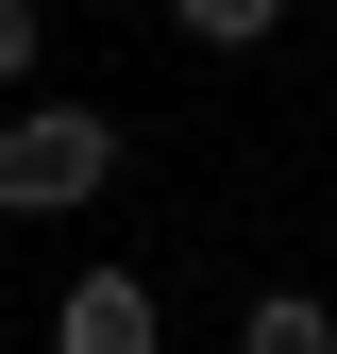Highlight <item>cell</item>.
<instances>
[{
  "label": "cell",
  "instance_id": "cell-1",
  "mask_svg": "<svg viewBox=\"0 0 337 354\" xmlns=\"http://www.w3.org/2000/svg\"><path fill=\"white\" fill-rule=\"evenodd\" d=\"M102 186H118L102 102H0V219H84Z\"/></svg>",
  "mask_w": 337,
  "mask_h": 354
},
{
  "label": "cell",
  "instance_id": "cell-2",
  "mask_svg": "<svg viewBox=\"0 0 337 354\" xmlns=\"http://www.w3.org/2000/svg\"><path fill=\"white\" fill-rule=\"evenodd\" d=\"M51 354H168V304H152V270H68L51 287Z\"/></svg>",
  "mask_w": 337,
  "mask_h": 354
},
{
  "label": "cell",
  "instance_id": "cell-3",
  "mask_svg": "<svg viewBox=\"0 0 337 354\" xmlns=\"http://www.w3.org/2000/svg\"><path fill=\"white\" fill-rule=\"evenodd\" d=\"M236 354H337V304L320 287H253L236 304Z\"/></svg>",
  "mask_w": 337,
  "mask_h": 354
},
{
  "label": "cell",
  "instance_id": "cell-4",
  "mask_svg": "<svg viewBox=\"0 0 337 354\" xmlns=\"http://www.w3.org/2000/svg\"><path fill=\"white\" fill-rule=\"evenodd\" d=\"M287 17H304V0H168V34H186V51H270Z\"/></svg>",
  "mask_w": 337,
  "mask_h": 354
},
{
  "label": "cell",
  "instance_id": "cell-5",
  "mask_svg": "<svg viewBox=\"0 0 337 354\" xmlns=\"http://www.w3.org/2000/svg\"><path fill=\"white\" fill-rule=\"evenodd\" d=\"M34 51H51V0H0V102L34 84Z\"/></svg>",
  "mask_w": 337,
  "mask_h": 354
}]
</instances>
